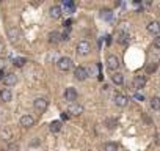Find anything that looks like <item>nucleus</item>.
Instances as JSON below:
<instances>
[{
  "label": "nucleus",
  "instance_id": "nucleus-1",
  "mask_svg": "<svg viewBox=\"0 0 160 151\" xmlns=\"http://www.w3.org/2000/svg\"><path fill=\"white\" fill-rule=\"evenodd\" d=\"M119 66H121V63H119V58H118L116 55H108L107 57V68L111 72H118Z\"/></svg>",
  "mask_w": 160,
  "mask_h": 151
},
{
  "label": "nucleus",
  "instance_id": "nucleus-2",
  "mask_svg": "<svg viewBox=\"0 0 160 151\" xmlns=\"http://www.w3.org/2000/svg\"><path fill=\"white\" fill-rule=\"evenodd\" d=\"M56 66H58L60 71H69L72 68V60L69 57H61V58H58V61H56Z\"/></svg>",
  "mask_w": 160,
  "mask_h": 151
},
{
  "label": "nucleus",
  "instance_id": "nucleus-3",
  "mask_svg": "<svg viewBox=\"0 0 160 151\" xmlns=\"http://www.w3.org/2000/svg\"><path fill=\"white\" fill-rule=\"evenodd\" d=\"M75 51H77V54H79V55L85 57V55H88V54H90L91 46H90V43H88V41H80V43L77 44V47H75Z\"/></svg>",
  "mask_w": 160,
  "mask_h": 151
},
{
  "label": "nucleus",
  "instance_id": "nucleus-4",
  "mask_svg": "<svg viewBox=\"0 0 160 151\" xmlns=\"http://www.w3.org/2000/svg\"><path fill=\"white\" fill-rule=\"evenodd\" d=\"M47 106H49V101H47L46 98H36V99L33 101V107H35V110H38V112H44V110L47 109Z\"/></svg>",
  "mask_w": 160,
  "mask_h": 151
},
{
  "label": "nucleus",
  "instance_id": "nucleus-5",
  "mask_svg": "<svg viewBox=\"0 0 160 151\" xmlns=\"http://www.w3.org/2000/svg\"><path fill=\"white\" fill-rule=\"evenodd\" d=\"M77 96H79V94H77V90H75V88L69 87V88L64 90V99L68 102L74 104V101H77Z\"/></svg>",
  "mask_w": 160,
  "mask_h": 151
},
{
  "label": "nucleus",
  "instance_id": "nucleus-6",
  "mask_svg": "<svg viewBox=\"0 0 160 151\" xmlns=\"http://www.w3.org/2000/svg\"><path fill=\"white\" fill-rule=\"evenodd\" d=\"M74 77L77 80H85L88 77V69L83 68V66H77V68L74 69Z\"/></svg>",
  "mask_w": 160,
  "mask_h": 151
},
{
  "label": "nucleus",
  "instance_id": "nucleus-7",
  "mask_svg": "<svg viewBox=\"0 0 160 151\" xmlns=\"http://www.w3.org/2000/svg\"><path fill=\"white\" fill-rule=\"evenodd\" d=\"M146 85V77L145 76H137V77H134V82H132V87H134V90H141Z\"/></svg>",
  "mask_w": 160,
  "mask_h": 151
},
{
  "label": "nucleus",
  "instance_id": "nucleus-8",
  "mask_svg": "<svg viewBox=\"0 0 160 151\" xmlns=\"http://www.w3.org/2000/svg\"><path fill=\"white\" fill-rule=\"evenodd\" d=\"M2 82L6 85V87H13V85L17 83V76L13 74V72H8V74H5V77L2 79Z\"/></svg>",
  "mask_w": 160,
  "mask_h": 151
},
{
  "label": "nucleus",
  "instance_id": "nucleus-9",
  "mask_svg": "<svg viewBox=\"0 0 160 151\" xmlns=\"http://www.w3.org/2000/svg\"><path fill=\"white\" fill-rule=\"evenodd\" d=\"M6 33H8V38H9L13 43H16L19 38H21V32H19V28H16V27H8Z\"/></svg>",
  "mask_w": 160,
  "mask_h": 151
},
{
  "label": "nucleus",
  "instance_id": "nucleus-10",
  "mask_svg": "<svg viewBox=\"0 0 160 151\" xmlns=\"http://www.w3.org/2000/svg\"><path fill=\"white\" fill-rule=\"evenodd\" d=\"M113 99H115V104H116L118 107H126V106H127V102H129L127 96H124V94H121V93H116Z\"/></svg>",
  "mask_w": 160,
  "mask_h": 151
},
{
  "label": "nucleus",
  "instance_id": "nucleus-11",
  "mask_svg": "<svg viewBox=\"0 0 160 151\" xmlns=\"http://www.w3.org/2000/svg\"><path fill=\"white\" fill-rule=\"evenodd\" d=\"M19 123H21V126H24V128H32L35 125V118L32 115H24V117H21Z\"/></svg>",
  "mask_w": 160,
  "mask_h": 151
},
{
  "label": "nucleus",
  "instance_id": "nucleus-12",
  "mask_svg": "<svg viewBox=\"0 0 160 151\" xmlns=\"http://www.w3.org/2000/svg\"><path fill=\"white\" fill-rule=\"evenodd\" d=\"M49 14H50L52 19H60L61 14H63V8L58 6V5H53V6H50V9H49Z\"/></svg>",
  "mask_w": 160,
  "mask_h": 151
},
{
  "label": "nucleus",
  "instance_id": "nucleus-13",
  "mask_svg": "<svg viewBox=\"0 0 160 151\" xmlns=\"http://www.w3.org/2000/svg\"><path fill=\"white\" fill-rule=\"evenodd\" d=\"M11 98H13V93H11L9 88H2L0 90V99H2L3 102H9Z\"/></svg>",
  "mask_w": 160,
  "mask_h": 151
},
{
  "label": "nucleus",
  "instance_id": "nucleus-14",
  "mask_svg": "<svg viewBox=\"0 0 160 151\" xmlns=\"http://www.w3.org/2000/svg\"><path fill=\"white\" fill-rule=\"evenodd\" d=\"M148 32L151 35H158L160 33V24L157 21H152V22H149L148 24Z\"/></svg>",
  "mask_w": 160,
  "mask_h": 151
},
{
  "label": "nucleus",
  "instance_id": "nucleus-15",
  "mask_svg": "<svg viewBox=\"0 0 160 151\" xmlns=\"http://www.w3.org/2000/svg\"><path fill=\"white\" fill-rule=\"evenodd\" d=\"M68 113H71V115H75V117H77V115H82V113H83V107L79 106V104H71Z\"/></svg>",
  "mask_w": 160,
  "mask_h": 151
},
{
  "label": "nucleus",
  "instance_id": "nucleus-16",
  "mask_svg": "<svg viewBox=\"0 0 160 151\" xmlns=\"http://www.w3.org/2000/svg\"><path fill=\"white\" fill-rule=\"evenodd\" d=\"M61 41V33L60 32H50L49 33V43H52V44H56V43H60Z\"/></svg>",
  "mask_w": 160,
  "mask_h": 151
},
{
  "label": "nucleus",
  "instance_id": "nucleus-17",
  "mask_svg": "<svg viewBox=\"0 0 160 151\" xmlns=\"http://www.w3.org/2000/svg\"><path fill=\"white\" fill-rule=\"evenodd\" d=\"M111 82L115 85H122L124 83V77H122L121 72H113L111 74Z\"/></svg>",
  "mask_w": 160,
  "mask_h": 151
},
{
  "label": "nucleus",
  "instance_id": "nucleus-18",
  "mask_svg": "<svg viewBox=\"0 0 160 151\" xmlns=\"http://www.w3.org/2000/svg\"><path fill=\"white\" fill-rule=\"evenodd\" d=\"M116 40H118V43H121V44H127V43H129V33H127V32H119V33L116 35Z\"/></svg>",
  "mask_w": 160,
  "mask_h": 151
},
{
  "label": "nucleus",
  "instance_id": "nucleus-19",
  "mask_svg": "<svg viewBox=\"0 0 160 151\" xmlns=\"http://www.w3.org/2000/svg\"><path fill=\"white\" fill-rule=\"evenodd\" d=\"M63 8H64V11L66 13H74V9H75V5H74V2H71V0H64L63 2Z\"/></svg>",
  "mask_w": 160,
  "mask_h": 151
},
{
  "label": "nucleus",
  "instance_id": "nucleus-20",
  "mask_svg": "<svg viewBox=\"0 0 160 151\" xmlns=\"http://www.w3.org/2000/svg\"><path fill=\"white\" fill-rule=\"evenodd\" d=\"M49 129H50V132H53V134H56V132H60V129H61V121H52L50 123V126H49Z\"/></svg>",
  "mask_w": 160,
  "mask_h": 151
},
{
  "label": "nucleus",
  "instance_id": "nucleus-21",
  "mask_svg": "<svg viewBox=\"0 0 160 151\" xmlns=\"http://www.w3.org/2000/svg\"><path fill=\"white\" fill-rule=\"evenodd\" d=\"M151 109L152 110H160V98L158 96H154L151 99Z\"/></svg>",
  "mask_w": 160,
  "mask_h": 151
},
{
  "label": "nucleus",
  "instance_id": "nucleus-22",
  "mask_svg": "<svg viewBox=\"0 0 160 151\" xmlns=\"http://www.w3.org/2000/svg\"><path fill=\"white\" fill-rule=\"evenodd\" d=\"M25 63H27V58H24V57H16V58L13 60V65L17 66V68H22Z\"/></svg>",
  "mask_w": 160,
  "mask_h": 151
},
{
  "label": "nucleus",
  "instance_id": "nucleus-23",
  "mask_svg": "<svg viewBox=\"0 0 160 151\" xmlns=\"http://www.w3.org/2000/svg\"><path fill=\"white\" fill-rule=\"evenodd\" d=\"M111 16H113V13L110 11V9H102V11H100V17L105 19V21H110Z\"/></svg>",
  "mask_w": 160,
  "mask_h": 151
},
{
  "label": "nucleus",
  "instance_id": "nucleus-24",
  "mask_svg": "<svg viewBox=\"0 0 160 151\" xmlns=\"http://www.w3.org/2000/svg\"><path fill=\"white\" fill-rule=\"evenodd\" d=\"M105 151H118V145L113 143V142H108V143H105Z\"/></svg>",
  "mask_w": 160,
  "mask_h": 151
},
{
  "label": "nucleus",
  "instance_id": "nucleus-25",
  "mask_svg": "<svg viewBox=\"0 0 160 151\" xmlns=\"http://www.w3.org/2000/svg\"><path fill=\"white\" fill-rule=\"evenodd\" d=\"M69 40V30H66L64 33H61V41H68Z\"/></svg>",
  "mask_w": 160,
  "mask_h": 151
},
{
  "label": "nucleus",
  "instance_id": "nucleus-26",
  "mask_svg": "<svg viewBox=\"0 0 160 151\" xmlns=\"http://www.w3.org/2000/svg\"><path fill=\"white\" fill-rule=\"evenodd\" d=\"M107 125H108L110 129H113V128L116 126V121H115V120H108V121H107Z\"/></svg>",
  "mask_w": 160,
  "mask_h": 151
},
{
  "label": "nucleus",
  "instance_id": "nucleus-27",
  "mask_svg": "<svg viewBox=\"0 0 160 151\" xmlns=\"http://www.w3.org/2000/svg\"><path fill=\"white\" fill-rule=\"evenodd\" d=\"M154 47H155V49H160V36H157L154 40Z\"/></svg>",
  "mask_w": 160,
  "mask_h": 151
},
{
  "label": "nucleus",
  "instance_id": "nucleus-28",
  "mask_svg": "<svg viewBox=\"0 0 160 151\" xmlns=\"http://www.w3.org/2000/svg\"><path fill=\"white\" fill-rule=\"evenodd\" d=\"M135 99L137 101H145V96L141 93H135Z\"/></svg>",
  "mask_w": 160,
  "mask_h": 151
},
{
  "label": "nucleus",
  "instance_id": "nucleus-29",
  "mask_svg": "<svg viewBox=\"0 0 160 151\" xmlns=\"http://www.w3.org/2000/svg\"><path fill=\"white\" fill-rule=\"evenodd\" d=\"M61 118H63V120H68V118H69V113H68V112L61 113Z\"/></svg>",
  "mask_w": 160,
  "mask_h": 151
},
{
  "label": "nucleus",
  "instance_id": "nucleus-30",
  "mask_svg": "<svg viewBox=\"0 0 160 151\" xmlns=\"http://www.w3.org/2000/svg\"><path fill=\"white\" fill-rule=\"evenodd\" d=\"M3 49H5V46H3L2 41H0V52H3Z\"/></svg>",
  "mask_w": 160,
  "mask_h": 151
},
{
  "label": "nucleus",
  "instance_id": "nucleus-31",
  "mask_svg": "<svg viewBox=\"0 0 160 151\" xmlns=\"http://www.w3.org/2000/svg\"><path fill=\"white\" fill-rule=\"evenodd\" d=\"M118 151H122V149H118Z\"/></svg>",
  "mask_w": 160,
  "mask_h": 151
}]
</instances>
